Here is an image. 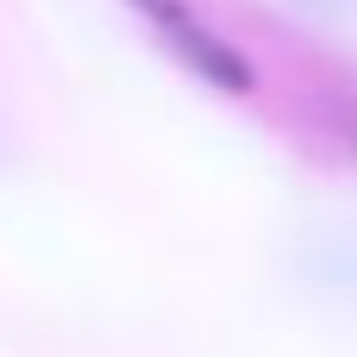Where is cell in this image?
I'll use <instances>...</instances> for the list:
<instances>
[{"mask_svg":"<svg viewBox=\"0 0 357 357\" xmlns=\"http://www.w3.org/2000/svg\"><path fill=\"white\" fill-rule=\"evenodd\" d=\"M126 6H132L138 19H151V31H157V38H163V44L195 69V75H201V82H213L220 94H251L257 69H251V63L220 38L201 13H188L182 0H126Z\"/></svg>","mask_w":357,"mask_h":357,"instance_id":"cell-1","label":"cell"},{"mask_svg":"<svg viewBox=\"0 0 357 357\" xmlns=\"http://www.w3.org/2000/svg\"><path fill=\"white\" fill-rule=\"evenodd\" d=\"M339 132H345V144L357 151V100H351V107H339Z\"/></svg>","mask_w":357,"mask_h":357,"instance_id":"cell-2","label":"cell"}]
</instances>
